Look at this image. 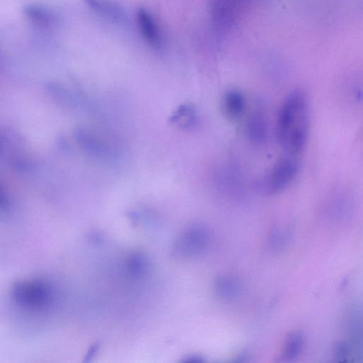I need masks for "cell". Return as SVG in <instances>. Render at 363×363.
I'll return each mask as SVG.
<instances>
[{"label":"cell","instance_id":"9c48e42d","mask_svg":"<svg viewBox=\"0 0 363 363\" xmlns=\"http://www.w3.org/2000/svg\"><path fill=\"white\" fill-rule=\"evenodd\" d=\"M245 100L239 90L231 89L226 92L223 99L225 116L232 120L240 118L245 110Z\"/></svg>","mask_w":363,"mask_h":363},{"label":"cell","instance_id":"4fadbf2b","mask_svg":"<svg viewBox=\"0 0 363 363\" xmlns=\"http://www.w3.org/2000/svg\"><path fill=\"white\" fill-rule=\"evenodd\" d=\"M215 289L219 297L223 299H232L240 292L239 283L230 277L219 278L215 283Z\"/></svg>","mask_w":363,"mask_h":363},{"label":"cell","instance_id":"9a60e30c","mask_svg":"<svg viewBox=\"0 0 363 363\" xmlns=\"http://www.w3.org/2000/svg\"><path fill=\"white\" fill-rule=\"evenodd\" d=\"M202 361H203L202 359L200 357H197V356H190L188 358L187 360H184V362H199Z\"/></svg>","mask_w":363,"mask_h":363},{"label":"cell","instance_id":"8992f818","mask_svg":"<svg viewBox=\"0 0 363 363\" xmlns=\"http://www.w3.org/2000/svg\"><path fill=\"white\" fill-rule=\"evenodd\" d=\"M140 31L144 40L155 50H161L164 40L160 28L152 14L145 8H140L136 13Z\"/></svg>","mask_w":363,"mask_h":363},{"label":"cell","instance_id":"6da1fadb","mask_svg":"<svg viewBox=\"0 0 363 363\" xmlns=\"http://www.w3.org/2000/svg\"><path fill=\"white\" fill-rule=\"evenodd\" d=\"M309 126L307 95L302 89H295L284 100L277 123V139L286 153L300 156L307 142Z\"/></svg>","mask_w":363,"mask_h":363},{"label":"cell","instance_id":"3957f363","mask_svg":"<svg viewBox=\"0 0 363 363\" xmlns=\"http://www.w3.org/2000/svg\"><path fill=\"white\" fill-rule=\"evenodd\" d=\"M51 289L47 284L39 280L23 281L14 285L12 294L19 305L32 309H41L48 306L52 300Z\"/></svg>","mask_w":363,"mask_h":363},{"label":"cell","instance_id":"7a4b0ae2","mask_svg":"<svg viewBox=\"0 0 363 363\" xmlns=\"http://www.w3.org/2000/svg\"><path fill=\"white\" fill-rule=\"evenodd\" d=\"M211 241L210 232L206 226L192 225L175 240L173 253L179 260H188L206 252Z\"/></svg>","mask_w":363,"mask_h":363},{"label":"cell","instance_id":"5bb4252c","mask_svg":"<svg viewBox=\"0 0 363 363\" xmlns=\"http://www.w3.org/2000/svg\"><path fill=\"white\" fill-rule=\"evenodd\" d=\"M350 355V348L345 343H339L335 347V356L340 361H346Z\"/></svg>","mask_w":363,"mask_h":363},{"label":"cell","instance_id":"ba28073f","mask_svg":"<svg viewBox=\"0 0 363 363\" xmlns=\"http://www.w3.org/2000/svg\"><path fill=\"white\" fill-rule=\"evenodd\" d=\"M348 329L351 342L360 357H363V311L359 307L351 310L348 320Z\"/></svg>","mask_w":363,"mask_h":363},{"label":"cell","instance_id":"7c38bea8","mask_svg":"<svg viewBox=\"0 0 363 363\" xmlns=\"http://www.w3.org/2000/svg\"><path fill=\"white\" fill-rule=\"evenodd\" d=\"M305 346V335L295 331L288 335L284 344L282 356L285 360H291L299 357Z\"/></svg>","mask_w":363,"mask_h":363},{"label":"cell","instance_id":"277c9868","mask_svg":"<svg viewBox=\"0 0 363 363\" xmlns=\"http://www.w3.org/2000/svg\"><path fill=\"white\" fill-rule=\"evenodd\" d=\"M300 167L299 156L286 153L270 172L265 183V190L270 195H278L284 191L297 177Z\"/></svg>","mask_w":363,"mask_h":363},{"label":"cell","instance_id":"5b68a950","mask_svg":"<svg viewBox=\"0 0 363 363\" xmlns=\"http://www.w3.org/2000/svg\"><path fill=\"white\" fill-rule=\"evenodd\" d=\"M83 2L91 10L115 24L123 27L129 25L127 12L113 0H83Z\"/></svg>","mask_w":363,"mask_h":363},{"label":"cell","instance_id":"8fae6325","mask_svg":"<svg viewBox=\"0 0 363 363\" xmlns=\"http://www.w3.org/2000/svg\"><path fill=\"white\" fill-rule=\"evenodd\" d=\"M197 120L195 107L190 104L179 106L170 118V123L177 128L188 129L195 124Z\"/></svg>","mask_w":363,"mask_h":363},{"label":"cell","instance_id":"30bf717a","mask_svg":"<svg viewBox=\"0 0 363 363\" xmlns=\"http://www.w3.org/2000/svg\"><path fill=\"white\" fill-rule=\"evenodd\" d=\"M267 131V122L262 111L257 109L252 111L246 124L249 140L254 144H261L266 139Z\"/></svg>","mask_w":363,"mask_h":363},{"label":"cell","instance_id":"52a82bcc","mask_svg":"<svg viewBox=\"0 0 363 363\" xmlns=\"http://www.w3.org/2000/svg\"><path fill=\"white\" fill-rule=\"evenodd\" d=\"M26 17L33 24L43 28H52L58 22L56 14L52 10L36 4L28 5L23 9Z\"/></svg>","mask_w":363,"mask_h":363}]
</instances>
